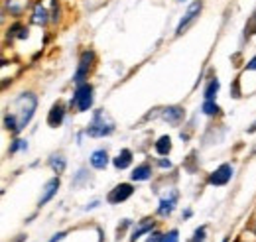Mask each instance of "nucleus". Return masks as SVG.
Returning <instances> with one entry per match:
<instances>
[{"mask_svg": "<svg viewBox=\"0 0 256 242\" xmlns=\"http://www.w3.org/2000/svg\"><path fill=\"white\" fill-rule=\"evenodd\" d=\"M36 104H38V98H36L32 93H24V95H20V97L14 100V104H12V108H14V110H12V116H16L20 130L30 122V118L34 116Z\"/></svg>", "mask_w": 256, "mask_h": 242, "instance_id": "obj_1", "label": "nucleus"}, {"mask_svg": "<svg viewBox=\"0 0 256 242\" xmlns=\"http://www.w3.org/2000/svg\"><path fill=\"white\" fill-rule=\"evenodd\" d=\"M112 130H114L112 120H108V116L104 114V110H97L95 116H93V122L87 128V134L95 136V138H102V136L112 134Z\"/></svg>", "mask_w": 256, "mask_h": 242, "instance_id": "obj_2", "label": "nucleus"}, {"mask_svg": "<svg viewBox=\"0 0 256 242\" xmlns=\"http://www.w3.org/2000/svg\"><path fill=\"white\" fill-rule=\"evenodd\" d=\"M93 104V87L89 83H81L75 91V97L71 98V106L77 108V112L89 110Z\"/></svg>", "mask_w": 256, "mask_h": 242, "instance_id": "obj_3", "label": "nucleus"}, {"mask_svg": "<svg viewBox=\"0 0 256 242\" xmlns=\"http://www.w3.org/2000/svg\"><path fill=\"white\" fill-rule=\"evenodd\" d=\"M132 185L130 183H120V185H116L110 193H108V203H112V205H118V203H122V201H126L128 197L132 195Z\"/></svg>", "mask_w": 256, "mask_h": 242, "instance_id": "obj_4", "label": "nucleus"}, {"mask_svg": "<svg viewBox=\"0 0 256 242\" xmlns=\"http://www.w3.org/2000/svg\"><path fill=\"white\" fill-rule=\"evenodd\" d=\"M230 177H232V168L229 164H223L213 171V175L209 177V183L211 185H227L230 181Z\"/></svg>", "mask_w": 256, "mask_h": 242, "instance_id": "obj_5", "label": "nucleus"}, {"mask_svg": "<svg viewBox=\"0 0 256 242\" xmlns=\"http://www.w3.org/2000/svg\"><path fill=\"white\" fill-rule=\"evenodd\" d=\"M199 12H201V2L197 0V2H193L189 8H187V12H185V16L181 18V22H179V26H178V30H176V34L179 36V34H183L187 28H189V24L199 16Z\"/></svg>", "mask_w": 256, "mask_h": 242, "instance_id": "obj_6", "label": "nucleus"}, {"mask_svg": "<svg viewBox=\"0 0 256 242\" xmlns=\"http://www.w3.org/2000/svg\"><path fill=\"white\" fill-rule=\"evenodd\" d=\"M93 59H95L93 51H83V53H81V61H79V67H77V73H75V83L81 85V83L85 81V77H87V73H89V69H91Z\"/></svg>", "mask_w": 256, "mask_h": 242, "instance_id": "obj_7", "label": "nucleus"}, {"mask_svg": "<svg viewBox=\"0 0 256 242\" xmlns=\"http://www.w3.org/2000/svg\"><path fill=\"white\" fill-rule=\"evenodd\" d=\"M176 205H178V191L174 189L172 193H170V197H164L162 201H160V207H158V215H162V217H166V215H170L174 209H176Z\"/></svg>", "mask_w": 256, "mask_h": 242, "instance_id": "obj_8", "label": "nucleus"}, {"mask_svg": "<svg viewBox=\"0 0 256 242\" xmlns=\"http://www.w3.org/2000/svg\"><path fill=\"white\" fill-rule=\"evenodd\" d=\"M63 116H65V106H63L61 102L53 104L51 110H50V116H48V124L53 126V128L59 126V124L63 122Z\"/></svg>", "mask_w": 256, "mask_h": 242, "instance_id": "obj_9", "label": "nucleus"}, {"mask_svg": "<svg viewBox=\"0 0 256 242\" xmlns=\"http://www.w3.org/2000/svg\"><path fill=\"white\" fill-rule=\"evenodd\" d=\"M57 189H59V179H57V177L50 179V181L46 183V187H44V195L40 197V207L46 205V203H48V201L57 193Z\"/></svg>", "mask_w": 256, "mask_h": 242, "instance_id": "obj_10", "label": "nucleus"}, {"mask_svg": "<svg viewBox=\"0 0 256 242\" xmlns=\"http://www.w3.org/2000/svg\"><path fill=\"white\" fill-rule=\"evenodd\" d=\"M152 228H154V220H152V218H144V220L134 228V232H132V236H130V242H136L142 234L152 232Z\"/></svg>", "mask_w": 256, "mask_h": 242, "instance_id": "obj_11", "label": "nucleus"}, {"mask_svg": "<svg viewBox=\"0 0 256 242\" xmlns=\"http://www.w3.org/2000/svg\"><path fill=\"white\" fill-rule=\"evenodd\" d=\"M164 118L168 120L170 124H178L179 120L183 118V108H179V106H168L164 110Z\"/></svg>", "mask_w": 256, "mask_h": 242, "instance_id": "obj_12", "label": "nucleus"}, {"mask_svg": "<svg viewBox=\"0 0 256 242\" xmlns=\"http://www.w3.org/2000/svg\"><path fill=\"white\" fill-rule=\"evenodd\" d=\"M106 164H108V154H106L104 150H97V152H93V156H91V166H93V168H97V169H104Z\"/></svg>", "mask_w": 256, "mask_h": 242, "instance_id": "obj_13", "label": "nucleus"}, {"mask_svg": "<svg viewBox=\"0 0 256 242\" xmlns=\"http://www.w3.org/2000/svg\"><path fill=\"white\" fill-rule=\"evenodd\" d=\"M130 162H132L130 150H122V152L114 158V168H116V169H126L128 166H130Z\"/></svg>", "mask_w": 256, "mask_h": 242, "instance_id": "obj_14", "label": "nucleus"}, {"mask_svg": "<svg viewBox=\"0 0 256 242\" xmlns=\"http://www.w3.org/2000/svg\"><path fill=\"white\" fill-rule=\"evenodd\" d=\"M150 175H152L150 166H148V164H142V166H138V168L132 171V181H146Z\"/></svg>", "mask_w": 256, "mask_h": 242, "instance_id": "obj_15", "label": "nucleus"}, {"mask_svg": "<svg viewBox=\"0 0 256 242\" xmlns=\"http://www.w3.org/2000/svg\"><path fill=\"white\" fill-rule=\"evenodd\" d=\"M50 166H51V169H53L55 173H63V171H65V158H63L61 154H53V156L50 158Z\"/></svg>", "mask_w": 256, "mask_h": 242, "instance_id": "obj_16", "label": "nucleus"}, {"mask_svg": "<svg viewBox=\"0 0 256 242\" xmlns=\"http://www.w3.org/2000/svg\"><path fill=\"white\" fill-rule=\"evenodd\" d=\"M170 150H172V140H170V136H162V138L156 142V152H158L160 156H168Z\"/></svg>", "mask_w": 256, "mask_h": 242, "instance_id": "obj_17", "label": "nucleus"}, {"mask_svg": "<svg viewBox=\"0 0 256 242\" xmlns=\"http://www.w3.org/2000/svg\"><path fill=\"white\" fill-rule=\"evenodd\" d=\"M8 8H10V12L14 14V16H20L22 14V10L28 6V0H8Z\"/></svg>", "mask_w": 256, "mask_h": 242, "instance_id": "obj_18", "label": "nucleus"}, {"mask_svg": "<svg viewBox=\"0 0 256 242\" xmlns=\"http://www.w3.org/2000/svg\"><path fill=\"white\" fill-rule=\"evenodd\" d=\"M48 22V12L42 4H36V10H34V24L36 26H44Z\"/></svg>", "mask_w": 256, "mask_h": 242, "instance_id": "obj_19", "label": "nucleus"}, {"mask_svg": "<svg viewBox=\"0 0 256 242\" xmlns=\"http://www.w3.org/2000/svg\"><path fill=\"white\" fill-rule=\"evenodd\" d=\"M217 91H219V81L213 79V81L207 85V89H205V100H213L215 95H217Z\"/></svg>", "mask_w": 256, "mask_h": 242, "instance_id": "obj_20", "label": "nucleus"}, {"mask_svg": "<svg viewBox=\"0 0 256 242\" xmlns=\"http://www.w3.org/2000/svg\"><path fill=\"white\" fill-rule=\"evenodd\" d=\"M203 112L209 114V116H211V114H217V112H219V106H217L213 100H205V102H203Z\"/></svg>", "mask_w": 256, "mask_h": 242, "instance_id": "obj_21", "label": "nucleus"}, {"mask_svg": "<svg viewBox=\"0 0 256 242\" xmlns=\"http://www.w3.org/2000/svg\"><path fill=\"white\" fill-rule=\"evenodd\" d=\"M178 230H170L168 234H164L162 236V242H179V238H178Z\"/></svg>", "mask_w": 256, "mask_h": 242, "instance_id": "obj_22", "label": "nucleus"}, {"mask_svg": "<svg viewBox=\"0 0 256 242\" xmlns=\"http://www.w3.org/2000/svg\"><path fill=\"white\" fill-rule=\"evenodd\" d=\"M28 148V144L24 142V140H14V144L10 146V154H14V152H18V150H26Z\"/></svg>", "mask_w": 256, "mask_h": 242, "instance_id": "obj_23", "label": "nucleus"}, {"mask_svg": "<svg viewBox=\"0 0 256 242\" xmlns=\"http://www.w3.org/2000/svg\"><path fill=\"white\" fill-rule=\"evenodd\" d=\"M203 240H205V226H201V228L195 230V236H193L191 242H203Z\"/></svg>", "mask_w": 256, "mask_h": 242, "instance_id": "obj_24", "label": "nucleus"}, {"mask_svg": "<svg viewBox=\"0 0 256 242\" xmlns=\"http://www.w3.org/2000/svg\"><path fill=\"white\" fill-rule=\"evenodd\" d=\"M162 236L164 234H160V232H152L150 238H148V242H162Z\"/></svg>", "mask_w": 256, "mask_h": 242, "instance_id": "obj_25", "label": "nucleus"}, {"mask_svg": "<svg viewBox=\"0 0 256 242\" xmlns=\"http://www.w3.org/2000/svg\"><path fill=\"white\" fill-rule=\"evenodd\" d=\"M246 69H248V71H256V55L250 59V63L246 65Z\"/></svg>", "mask_w": 256, "mask_h": 242, "instance_id": "obj_26", "label": "nucleus"}, {"mask_svg": "<svg viewBox=\"0 0 256 242\" xmlns=\"http://www.w3.org/2000/svg\"><path fill=\"white\" fill-rule=\"evenodd\" d=\"M63 236H65V232H57V234H53V238H51L50 242H59Z\"/></svg>", "mask_w": 256, "mask_h": 242, "instance_id": "obj_27", "label": "nucleus"}, {"mask_svg": "<svg viewBox=\"0 0 256 242\" xmlns=\"http://www.w3.org/2000/svg\"><path fill=\"white\" fill-rule=\"evenodd\" d=\"M160 168H172L170 160H160Z\"/></svg>", "mask_w": 256, "mask_h": 242, "instance_id": "obj_28", "label": "nucleus"}, {"mask_svg": "<svg viewBox=\"0 0 256 242\" xmlns=\"http://www.w3.org/2000/svg\"><path fill=\"white\" fill-rule=\"evenodd\" d=\"M248 132H250V134H252V132H256V122H254V124L248 128Z\"/></svg>", "mask_w": 256, "mask_h": 242, "instance_id": "obj_29", "label": "nucleus"}, {"mask_svg": "<svg viewBox=\"0 0 256 242\" xmlns=\"http://www.w3.org/2000/svg\"><path fill=\"white\" fill-rule=\"evenodd\" d=\"M223 242H229V238H225V240H223Z\"/></svg>", "mask_w": 256, "mask_h": 242, "instance_id": "obj_30", "label": "nucleus"}]
</instances>
